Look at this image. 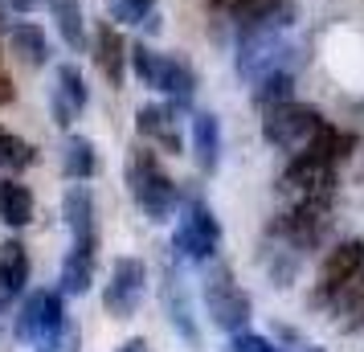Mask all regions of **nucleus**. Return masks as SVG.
Here are the masks:
<instances>
[{
	"instance_id": "nucleus-8",
	"label": "nucleus",
	"mask_w": 364,
	"mask_h": 352,
	"mask_svg": "<svg viewBox=\"0 0 364 352\" xmlns=\"http://www.w3.org/2000/svg\"><path fill=\"white\" fill-rule=\"evenodd\" d=\"M62 221H66L70 242H74L70 250L95 258V250H99V209H95V197H90L86 185L66 188V197H62Z\"/></svg>"
},
{
	"instance_id": "nucleus-26",
	"label": "nucleus",
	"mask_w": 364,
	"mask_h": 352,
	"mask_svg": "<svg viewBox=\"0 0 364 352\" xmlns=\"http://www.w3.org/2000/svg\"><path fill=\"white\" fill-rule=\"evenodd\" d=\"M279 4L282 0H237V9H233L230 17L237 21V29H250V25H258V21L270 17Z\"/></svg>"
},
{
	"instance_id": "nucleus-15",
	"label": "nucleus",
	"mask_w": 364,
	"mask_h": 352,
	"mask_svg": "<svg viewBox=\"0 0 364 352\" xmlns=\"http://www.w3.org/2000/svg\"><path fill=\"white\" fill-rule=\"evenodd\" d=\"M193 156H197V168L209 176L221 164V119L213 111H193Z\"/></svg>"
},
{
	"instance_id": "nucleus-11",
	"label": "nucleus",
	"mask_w": 364,
	"mask_h": 352,
	"mask_svg": "<svg viewBox=\"0 0 364 352\" xmlns=\"http://www.w3.org/2000/svg\"><path fill=\"white\" fill-rule=\"evenodd\" d=\"M95 66L102 70V78L115 90H123V82H127V41H123L115 21L95 25Z\"/></svg>"
},
{
	"instance_id": "nucleus-17",
	"label": "nucleus",
	"mask_w": 364,
	"mask_h": 352,
	"mask_svg": "<svg viewBox=\"0 0 364 352\" xmlns=\"http://www.w3.org/2000/svg\"><path fill=\"white\" fill-rule=\"evenodd\" d=\"M0 221L9 230H25L33 221V193H29V185H21L17 176L0 181Z\"/></svg>"
},
{
	"instance_id": "nucleus-22",
	"label": "nucleus",
	"mask_w": 364,
	"mask_h": 352,
	"mask_svg": "<svg viewBox=\"0 0 364 352\" xmlns=\"http://www.w3.org/2000/svg\"><path fill=\"white\" fill-rule=\"evenodd\" d=\"M331 311H336V316H348L344 324H340L344 332H360L364 328V270L331 299Z\"/></svg>"
},
{
	"instance_id": "nucleus-25",
	"label": "nucleus",
	"mask_w": 364,
	"mask_h": 352,
	"mask_svg": "<svg viewBox=\"0 0 364 352\" xmlns=\"http://www.w3.org/2000/svg\"><path fill=\"white\" fill-rule=\"evenodd\" d=\"M33 352H82V332H78V324H74V319H66V324H62L50 340L33 344Z\"/></svg>"
},
{
	"instance_id": "nucleus-24",
	"label": "nucleus",
	"mask_w": 364,
	"mask_h": 352,
	"mask_svg": "<svg viewBox=\"0 0 364 352\" xmlns=\"http://www.w3.org/2000/svg\"><path fill=\"white\" fill-rule=\"evenodd\" d=\"M156 13V0H111V17L115 25H144Z\"/></svg>"
},
{
	"instance_id": "nucleus-29",
	"label": "nucleus",
	"mask_w": 364,
	"mask_h": 352,
	"mask_svg": "<svg viewBox=\"0 0 364 352\" xmlns=\"http://www.w3.org/2000/svg\"><path fill=\"white\" fill-rule=\"evenodd\" d=\"M119 352H148V340L135 336V340H127V344H119Z\"/></svg>"
},
{
	"instance_id": "nucleus-28",
	"label": "nucleus",
	"mask_w": 364,
	"mask_h": 352,
	"mask_svg": "<svg viewBox=\"0 0 364 352\" xmlns=\"http://www.w3.org/2000/svg\"><path fill=\"white\" fill-rule=\"evenodd\" d=\"M13 95H17V90H13V82H9V74L0 70V107H4V102H13Z\"/></svg>"
},
{
	"instance_id": "nucleus-3",
	"label": "nucleus",
	"mask_w": 364,
	"mask_h": 352,
	"mask_svg": "<svg viewBox=\"0 0 364 352\" xmlns=\"http://www.w3.org/2000/svg\"><path fill=\"white\" fill-rule=\"evenodd\" d=\"M217 246H221V225H217L213 209L200 201V197L184 201V213H181V221H176V234H172L176 258L205 267V262H213Z\"/></svg>"
},
{
	"instance_id": "nucleus-19",
	"label": "nucleus",
	"mask_w": 364,
	"mask_h": 352,
	"mask_svg": "<svg viewBox=\"0 0 364 352\" xmlns=\"http://www.w3.org/2000/svg\"><path fill=\"white\" fill-rule=\"evenodd\" d=\"M46 9L58 21V33L66 41V50H86V17H82V4L78 0H46Z\"/></svg>"
},
{
	"instance_id": "nucleus-7",
	"label": "nucleus",
	"mask_w": 364,
	"mask_h": 352,
	"mask_svg": "<svg viewBox=\"0 0 364 352\" xmlns=\"http://www.w3.org/2000/svg\"><path fill=\"white\" fill-rule=\"evenodd\" d=\"M360 270H364V242L360 238L340 242L336 250H328L323 267H319V279H315V291H311V307H331V299H336Z\"/></svg>"
},
{
	"instance_id": "nucleus-4",
	"label": "nucleus",
	"mask_w": 364,
	"mask_h": 352,
	"mask_svg": "<svg viewBox=\"0 0 364 352\" xmlns=\"http://www.w3.org/2000/svg\"><path fill=\"white\" fill-rule=\"evenodd\" d=\"M323 127V115L315 111V107H307V102H279V107H270L262 115V139L266 144H274V148L282 151H303L307 148V139H311L315 132Z\"/></svg>"
},
{
	"instance_id": "nucleus-1",
	"label": "nucleus",
	"mask_w": 364,
	"mask_h": 352,
	"mask_svg": "<svg viewBox=\"0 0 364 352\" xmlns=\"http://www.w3.org/2000/svg\"><path fill=\"white\" fill-rule=\"evenodd\" d=\"M127 188H132L135 205L144 209L148 221H168L181 205V188L160 168L151 148H132V156H127Z\"/></svg>"
},
{
	"instance_id": "nucleus-32",
	"label": "nucleus",
	"mask_w": 364,
	"mask_h": 352,
	"mask_svg": "<svg viewBox=\"0 0 364 352\" xmlns=\"http://www.w3.org/2000/svg\"><path fill=\"white\" fill-rule=\"evenodd\" d=\"M279 352H282V348H279Z\"/></svg>"
},
{
	"instance_id": "nucleus-31",
	"label": "nucleus",
	"mask_w": 364,
	"mask_h": 352,
	"mask_svg": "<svg viewBox=\"0 0 364 352\" xmlns=\"http://www.w3.org/2000/svg\"><path fill=\"white\" fill-rule=\"evenodd\" d=\"M0 21H4V13H0Z\"/></svg>"
},
{
	"instance_id": "nucleus-18",
	"label": "nucleus",
	"mask_w": 364,
	"mask_h": 352,
	"mask_svg": "<svg viewBox=\"0 0 364 352\" xmlns=\"http://www.w3.org/2000/svg\"><path fill=\"white\" fill-rule=\"evenodd\" d=\"M62 172L74 185L99 176V151H95V144L86 135H66V144H62Z\"/></svg>"
},
{
	"instance_id": "nucleus-10",
	"label": "nucleus",
	"mask_w": 364,
	"mask_h": 352,
	"mask_svg": "<svg viewBox=\"0 0 364 352\" xmlns=\"http://www.w3.org/2000/svg\"><path fill=\"white\" fill-rule=\"evenodd\" d=\"M151 90L168 95L172 111H188V107H193V90H197V74H193V66L184 62L181 53H160Z\"/></svg>"
},
{
	"instance_id": "nucleus-12",
	"label": "nucleus",
	"mask_w": 364,
	"mask_h": 352,
	"mask_svg": "<svg viewBox=\"0 0 364 352\" xmlns=\"http://www.w3.org/2000/svg\"><path fill=\"white\" fill-rule=\"evenodd\" d=\"M160 299H164V311L172 319V328L181 332L184 344H200V332H197V319H193V303H188V291H184V279L181 270L168 262L164 267V287H160Z\"/></svg>"
},
{
	"instance_id": "nucleus-23",
	"label": "nucleus",
	"mask_w": 364,
	"mask_h": 352,
	"mask_svg": "<svg viewBox=\"0 0 364 352\" xmlns=\"http://www.w3.org/2000/svg\"><path fill=\"white\" fill-rule=\"evenodd\" d=\"M29 164H37V148L25 144L21 135H13L9 127H0V168L21 172V168H29Z\"/></svg>"
},
{
	"instance_id": "nucleus-13",
	"label": "nucleus",
	"mask_w": 364,
	"mask_h": 352,
	"mask_svg": "<svg viewBox=\"0 0 364 352\" xmlns=\"http://www.w3.org/2000/svg\"><path fill=\"white\" fill-rule=\"evenodd\" d=\"M29 283V250L21 238H4L0 242V307L25 295Z\"/></svg>"
},
{
	"instance_id": "nucleus-16",
	"label": "nucleus",
	"mask_w": 364,
	"mask_h": 352,
	"mask_svg": "<svg viewBox=\"0 0 364 352\" xmlns=\"http://www.w3.org/2000/svg\"><path fill=\"white\" fill-rule=\"evenodd\" d=\"M9 50L17 53L25 66L37 70L50 62V37L37 21H17V25H9Z\"/></svg>"
},
{
	"instance_id": "nucleus-5",
	"label": "nucleus",
	"mask_w": 364,
	"mask_h": 352,
	"mask_svg": "<svg viewBox=\"0 0 364 352\" xmlns=\"http://www.w3.org/2000/svg\"><path fill=\"white\" fill-rule=\"evenodd\" d=\"M66 295L62 291H50V287H37L33 295H25L17 307V319H13V336L21 344H41L50 340L62 324H66Z\"/></svg>"
},
{
	"instance_id": "nucleus-21",
	"label": "nucleus",
	"mask_w": 364,
	"mask_h": 352,
	"mask_svg": "<svg viewBox=\"0 0 364 352\" xmlns=\"http://www.w3.org/2000/svg\"><path fill=\"white\" fill-rule=\"evenodd\" d=\"M295 99V78L287 74V70H266L258 74V86H254V107H279V102H291Z\"/></svg>"
},
{
	"instance_id": "nucleus-30",
	"label": "nucleus",
	"mask_w": 364,
	"mask_h": 352,
	"mask_svg": "<svg viewBox=\"0 0 364 352\" xmlns=\"http://www.w3.org/2000/svg\"><path fill=\"white\" fill-rule=\"evenodd\" d=\"M307 352H319V348H311V344H307Z\"/></svg>"
},
{
	"instance_id": "nucleus-27",
	"label": "nucleus",
	"mask_w": 364,
	"mask_h": 352,
	"mask_svg": "<svg viewBox=\"0 0 364 352\" xmlns=\"http://www.w3.org/2000/svg\"><path fill=\"white\" fill-rule=\"evenodd\" d=\"M4 9H13V13H21V17H29V13H37V9H46V0H4Z\"/></svg>"
},
{
	"instance_id": "nucleus-9",
	"label": "nucleus",
	"mask_w": 364,
	"mask_h": 352,
	"mask_svg": "<svg viewBox=\"0 0 364 352\" xmlns=\"http://www.w3.org/2000/svg\"><path fill=\"white\" fill-rule=\"evenodd\" d=\"M86 102H90V90H86V78L82 70L74 66V62H62V66L53 70V95H50V115L53 123L66 132L74 119L86 111Z\"/></svg>"
},
{
	"instance_id": "nucleus-6",
	"label": "nucleus",
	"mask_w": 364,
	"mask_h": 352,
	"mask_svg": "<svg viewBox=\"0 0 364 352\" xmlns=\"http://www.w3.org/2000/svg\"><path fill=\"white\" fill-rule=\"evenodd\" d=\"M148 295V262L144 258H115V267H111V279L102 287V307H107V316L111 319H132L139 311V303Z\"/></svg>"
},
{
	"instance_id": "nucleus-20",
	"label": "nucleus",
	"mask_w": 364,
	"mask_h": 352,
	"mask_svg": "<svg viewBox=\"0 0 364 352\" xmlns=\"http://www.w3.org/2000/svg\"><path fill=\"white\" fill-rule=\"evenodd\" d=\"M90 283H95V258H86V254L70 250L66 258H62L58 291H62L66 299H78V295H86V291H90Z\"/></svg>"
},
{
	"instance_id": "nucleus-14",
	"label": "nucleus",
	"mask_w": 364,
	"mask_h": 352,
	"mask_svg": "<svg viewBox=\"0 0 364 352\" xmlns=\"http://www.w3.org/2000/svg\"><path fill=\"white\" fill-rule=\"evenodd\" d=\"M135 132L144 135V139H156L172 156L181 151V132H176V111L172 107H156V102L139 107L135 111Z\"/></svg>"
},
{
	"instance_id": "nucleus-2",
	"label": "nucleus",
	"mask_w": 364,
	"mask_h": 352,
	"mask_svg": "<svg viewBox=\"0 0 364 352\" xmlns=\"http://www.w3.org/2000/svg\"><path fill=\"white\" fill-rule=\"evenodd\" d=\"M200 299H205V311H209V319H213L217 332H246L250 328V316H254V303H250V295L237 287V279H233L230 267H209L205 270V283H200Z\"/></svg>"
}]
</instances>
